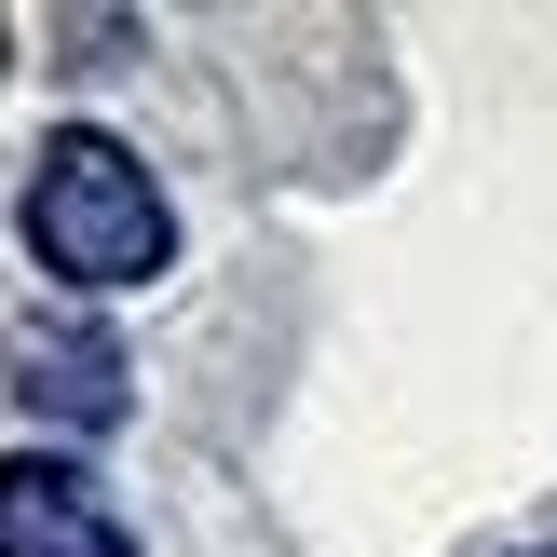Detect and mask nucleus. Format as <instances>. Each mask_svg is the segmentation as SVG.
Instances as JSON below:
<instances>
[{
    "instance_id": "f257e3e1",
    "label": "nucleus",
    "mask_w": 557,
    "mask_h": 557,
    "mask_svg": "<svg viewBox=\"0 0 557 557\" xmlns=\"http://www.w3.org/2000/svg\"><path fill=\"white\" fill-rule=\"evenodd\" d=\"M27 259H41L54 286H82V299H123V286H150V272L177 259V205H163V177L123 136L69 123L27 163Z\"/></svg>"
},
{
    "instance_id": "f03ea898",
    "label": "nucleus",
    "mask_w": 557,
    "mask_h": 557,
    "mask_svg": "<svg viewBox=\"0 0 557 557\" xmlns=\"http://www.w3.org/2000/svg\"><path fill=\"white\" fill-rule=\"evenodd\" d=\"M0 557H136V531H123V504L82 462L14 449L0 462Z\"/></svg>"
},
{
    "instance_id": "7ed1b4c3",
    "label": "nucleus",
    "mask_w": 557,
    "mask_h": 557,
    "mask_svg": "<svg viewBox=\"0 0 557 557\" xmlns=\"http://www.w3.org/2000/svg\"><path fill=\"white\" fill-rule=\"evenodd\" d=\"M14 395L41 408V422H69V435H109L123 422V354H109L96 326H27L14 341Z\"/></svg>"
}]
</instances>
